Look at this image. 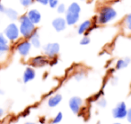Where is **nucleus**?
I'll return each instance as SVG.
<instances>
[{
  "instance_id": "nucleus-11",
  "label": "nucleus",
  "mask_w": 131,
  "mask_h": 124,
  "mask_svg": "<svg viewBox=\"0 0 131 124\" xmlns=\"http://www.w3.org/2000/svg\"><path fill=\"white\" fill-rule=\"evenodd\" d=\"M34 77H35L34 70L31 68H26L25 71H24V82L27 83V82H29V81L32 80Z\"/></svg>"
},
{
  "instance_id": "nucleus-25",
  "label": "nucleus",
  "mask_w": 131,
  "mask_h": 124,
  "mask_svg": "<svg viewBox=\"0 0 131 124\" xmlns=\"http://www.w3.org/2000/svg\"><path fill=\"white\" fill-rule=\"evenodd\" d=\"M61 120H62V113L59 112V113H58V115L56 116L55 120H53V123H58Z\"/></svg>"
},
{
  "instance_id": "nucleus-31",
  "label": "nucleus",
  "mask_w": 131,
  "mask_h": 124,
  "mask_svg": "<svg viewBox=\"0 0 131 124\" xmlns=\"http://www.w3.org/2000/svg\"><path fill=\"white\" fill-rule=\"evenodd\" d=\"M25 124H34V123H31V122H27V123H25Z\"/></svg>"
},
{
  "instance_id": "nucleus-23",
  "label": "nucleus",
  "mask_w": 131,
  "mask_h": 124,
  "mask_svg": "<svg viewBox=\"0 0 131 124\" xmlns=\"http://www.w3.org/2000/svg\"><path fill=\"white\" fill-rule=\"evenodd\" d=\"M58 4V0H49V5L51 8H55Z\"/></svg>"
},
{
  "instance_id": "nucleus-9",
  "label": "nucleus",
  "mask_w": 131,
  "mask_h": 124,
  "mask_svg": "<svg viewBox=\"0 0 131 124\" xmlns=\"http://www.w3.org/2000/svg\"><path fill=\"white\" fill-rule=\"evenodd\" d=\"M28 18L31 21V23H33L34 24H39L41 19V15H40V13L36 9H31L28 12V15H27Z\"/></svg>"
},
{
  "instance_id": "nucleus-30",
  "label": "nucleus",
  "mask_w": 131,
  "mask_h": 124,
  "mask_svg": "<svg viewBox=\"0 0 131 124\" xmlns=\"http://www.w3.org/2000/svg\"><path fill=\"white\" fill-rule=\"evenodd\" d=\"M2 114H3V110H2V109H0V117L2 116Z\"/></svg>"
},
{
  "instance_id": "nucleus-13",
  "label": "nucleus",
  "mask_w": 131,
  "mask_h": 124,
  "mask_svg": "<svg viewBox=\"0 0 131 124\" xmlns=\"http://www.w3.org/2000/svg\"><path fill=\"white\" fill-rule=\"evenodd\" d=\"M8 49H9V46H8L7 40L4 35L0 33V53L6 52Z\"/></svg>"
},
{
  "instance_id": "nucleus-16",
  "label": "nucleus",
  "mask_w": 131,
  "mask_h": 124,
  "mask_svg": "<svg viewBox=\"0 0 131 124\" xmlns=\"http://www.w3.org/2000/svg\"><path fill=\"white\" fill-rule=\"evenodd\" d=\"M4 13L6 14L8 18H10L11 20L15 21V20H16V19H18V13H17L15 10L12 9V8H6Z\"/></svg>"
},
{
  "instance_id": "nucleus-3",
  "label": "nucleus",
  "mask_w": 131,
  "mask_h": 124,
  "mask_svg": "<svg viewBox=\"0 0 131 124\" xmlns=\"http://www.w3.org/2000/svg\"><path fill=\"white\" fill-rule=\"evenodd\" d=\"M19 29L15 24H10L5 30V34L6 38L10 40H15L19 37Z\"/></svg>"
},
{
  "instance_id": "nucleus-32",
  "label": "nucleus",
  "mask_w": 131,
  "mask_h": 124,
  "mask_svg": "<svg viewBox=\"0 0 131 124\" xmlns=\"http://www.w3.org/2000/svg\"><path fill=\"white\" fill-rule=\"evenodd\" d=\"M115 124H120V123H115Z\"/></svg>"
},
{
  "instance_id": "nucleus-19",
  "label": "nucleus",
  "mask_w": 131,
  "mask_h": 124,
  "mask_svg": "<svg viewBox=\"0 0 131 124\" xmlns=\"http://www.w3.org/2000/svg\"><path fill=\"white\" fill-rule=\"evenodd\" d=\"M81 11L80 6H79L77 3H72L69 6V7L68 8V12H70V13H74V14H79Z\"/></svg>"
},
{
  "instance_id": "nucleus-1",
  "label": "nucleus",
  "mask_w": 131,
  "mask_h": 124,
  "mask_svg": "<svg viewBox=\"0 0 131 124\" xmlns=\"http://www.w3.org/2000/svg\"><path fill=\"white\" fill-rule=\"evenodd\" d=\"M20 31L21 34L23 35L25 38H30L32 33L35 31V27H34V24L31 23V21L28 18L27 15H23L20 18Z\"/></svg>"
},
{
  "instance_id": "nucleus-22",
  "label": "nucleus",
  "mask_w": 131,
  "mask_h": 124,
  "mask_svg": "<svg viewBox=\"0 0 131 124\" xmlns=\"http://www.w3.org/2000/svg\"><path fill=\"white\" fill-rule=\"evenodd\" d=\"M66 10H67V8H66V6L64 4H60L59 6H58V12L59 14H63L66 12Z\"/></svg>"
},
{
  "instance_id": "nucleus-8",
  "label": "nucleus",
  "mask_w": 131,
  "mask_h": 124,
  "mask_svg": "<svg viewBox=\"0 0 131 124\" xmlns=\"http://www.w3.org/2000/svg\"><path fill=\"white\" fill-rule=\"evenodd\" d=\"M52 25L57 32H61V31H63V30L66 29L67 23H66V20L64 18H62V17H58V18H56L54 21H53Z\"/></svg>"
},
{
  "instance_id": "nucleus-17",
  "label": "nucleus",
  "mask_w": 131,
  "mask_h": 124,
  "mask_svg": "<svg viewBox=\"0 0 131 124\" xmlns=\"http://www.w3.org/2000/svg\"><path fill=\"white\" fill-rule=\"evenodd\" d=\"M91 21H84V23L79 25L78 27V33L79 34H82V33H84L87 30H89L90 26H91Z\"/></svg>"
},
{
  "instance_id": "nucleus-24",
  "label": "nucleus",
  "mask_w": 131,
  "mask_h": 124,
  "mask_svg": "<svg viewBox=\"0 0 131 124\" xmlns=\"http://www.w3.org/2000/svg\"><path fill=\"white\" fill-rule=\"evenodd\" d=\"M89 42H90V39L88 38L87 36H85L81 40L80 43L82 44V45H86V44H89Z\"/></svg>"
},
{
  "instance_id": "nucleus-27",
  "label": "nucleus",
  "mask_w": 131,
  "mask_h": 124,
  "mask_svg": "<svg viewBox=\"0 0 131 124\" xmlns=\"http://www.w3.org/2000/svg\"><path fill=\"white\" fill-rule=\"evenodd\" d=\"M98 104L100 106H105L106 105V101L104 100V99H102V100H101L100 102H98Z\"/></svg>"
},
{
  "instance_id": "nucleus-21",
  "label": "nucleus",
  "mask_w": 131,
  "mask_h": 124,
  "mask_svg": "<svg viewBox=\"0 0 131 124\" xmlns=\"http://www.w3.org/2000/svg\"><path fill=\"white\" fill-rule=\"evenodd\" d=\"M22 6H24V7H27V6H31L33 3V0H20Z\"/></svg>"
},
{
  "instance_id": "nucleus-10",
  "label": "nucleus",
  "mask_w": 131,
  "mask_h": 124,
  "mask_svg": "<svg viewBox=\"0 0 131 124\" xmlns=\"http://www.w3.org/2000/svg\"><path fill=\"white\" fill-rule=\"evenodd\" d=\"M79 19V14H74L70 13V12H67V15H66V23L68 24V25H73L75 23L78 21Z\"/></svg>"
},
{
  "instance_id": "nucleus-20",
  "label": "nucleus",
  "mask_w": 131,
  "mask_h": 124,
  "mask_svg": "<svg viewBox=\"0 0 131 124\" xmlns=\"http://www.w3.org/2000/svg\"><path fill=\"white\" fill-rule=\"evenodd\" d=\"M125 24H126V25H127V29L131 31V15H128L127 17H126Z\"/></svg>"
},
{
  "instance_id": "nucleus-26",
  "label": "nucleus",
  "mask_w": 131,
  "mask_h": 124,
  "mask_svg": "<svg viewBox=\"0 0 131 124\" xmlns=\"http://www.w3.org/2000/svg\"><path fill=\"white\" fill-rule=\"evenodd\" d=\"M36 1L41 5H48L49 4V0H36Z\"/></svg>"
},
{
  "instance_id": "nucleus-12",
  "label": "nucleus",
  "mask_w": 131,
  "mask_h": 124,
  "mask_svg": "<svg viewBox=\"0 0 131 124\" xmlns=\"http://www.w3.org/2000/svg\"><path fill=\"white\" fill-rule=\"evenodd\" d=\"M47 63H48V60L46 59V58H44L42 56L36 57V58H34L31 60V64L34 67H43Z\"/></svg>"
},
{
  "instance_id": "nucleus-28",
  "label": "nucleus",
  "mask_w": 131,
  "mask_h": 124,
  "mask_svg": "<svg viewBox=\"0 0 131 124\" xmlns=\"http://www.w3.org/2000/svg\"><path fill=\"white\" fill-rule=\"evenodd\" d=\"M127 120H128V121L131 122V109H129V111H127Z\"/></svg>"
},
{
  "instance_id": "nucleus-14",
  "label": "nucleus",
  "mask_w": 131,
  "mask_h": 124,
  "mask_svg": "<svg viewBox=\"0 0 131 124\" xmlns=\"http://www.w3.org/2000/svg\"><path fill=\"white\" fill-rule=\"evenodd\" d=\"M31 39V43L34 46L35 48H40V35H39L38 32L34 31L32 34L30 36Z\"/></svg>"
},
{
  "instance_id": "nucleus-5",
  "label": "nucleus",
  "mask_w": 131,
  "mask_h": 124,
  "mask_svg": "<svg viewBox=\"0 0 131 124\" xmlns=\"http://www.w3.org/2000/svg\"><path fill=\"white\" fill-rule=\"evenodd\" d=\"M59 51V45L58 43H49L44 46V52L47 56L53 58Z\"/></svg>"
},
{
  "instance_id": "nucleus-2",
  "label": "nucleus",
  "mask_w": 131,
  "mask_h": 124,
  "mask_svg": "<svg viewBox=\"0 0 131 124\" xmlns=\"http://www.w3.org/2000/svg\"><path fill=\"white\" fill-rule=\"evenodd\" d=\"M117 16V12L112 7L106 6L101 10L98 16V23L99 24H107L110 21H112Z\"/></svg>"
},
{
  "instance_id": "nucleus-7",
  "label": "nucleus",
  "mask_w": 131,
  "mask_h": 124,
  "mask_svg": "<svg viewBox=\"0 0 131 124\" xmlns=\"http://www.w3.org/2000/svg\"><path fill=\"white\" fill-rule=\"evenodd\" d=\"M82 105V99L77 96L72 97L69 101V106L70 109L72 110L74 113H77L80 110V107Z\"/></svg>"
},
{
  "instance_id": "nucleus-4",
  "label": "nucleus",
  "mask_w": 131,
  "mask_h": 124,
  "mask_svg": "<svg viewBox=\"0 0 131 124\" xmlns=\"http://www.w3.org/2000/svg\"><path fill=\"white\" fill-rule=\"evenodd\" d=\"M112 114L114 116V118L117 119H123L127 116V111L126 104L124 102H120L116 106V108H114L112 111Z\"/></svg>"
},
{
  "instance_id": "nucleus-15",
  "label": "nucleus",
  "mask_w": 131,
  "mask_h": 124,
  "mask_svg": "<svg viewBox=\"0 0 131 124\" xmlns=\"http://www.w3.org/2000/svg\"><path fill=\"white\" fill-rule=\"evenodd\" d=\"M62 100V95H56L55 96L51 97L49 100V107H55L57 106Z\"/></svg>"
},
{
  "instance_id": "nucleus-18",
  "label": "nucleus",
  "mask_w": 131,
  "mask_h": 124,
  "mask_svg": "<svg viewBox=\"0 0 131 124\" xmlns=\"http://www.w3.org/2000/svg\"><path fill=\"white\" fill-rule=\"evenodd\" d=\"M129 62H130V58H123V59H119L118 62H117V65H116L117 69H122V68L127 67V65L129 64Z\"/></svg>"
},
{
  "instance_id": "nucleus-29",
  "label": "nucleus",
  "mask_w": 131,
  "mask_h": 124,
  "mask_svg": "<svg viewBox=\"0 0 131 124\" xmlns=\"http://www.w3.org/2000/svg\"><path fill=\"white\" fill-rule=\"evenodd\" d=\"M5 10H6V8H5V6H3L1 3H0V13H4Z\"/></svg>"
},
{
  "instance_id": "nucleus-6",
  "label": "nucleus",
  "mask_w": 131,
  "mask_h": 124,
  "mask_svg": "<svg viewBox=\"0 0 131 124\" xmlns=\"http://www.w3.org/2000/svg\"><path fill=\"white\" fill-rule=\"evenodd\" d=\"M31 43L28 40H24V42H22L18 44L17 46V50L20 53L22 56H26V55L29 54L30 49H31Z\"/></svg>"
}]
</instances>
